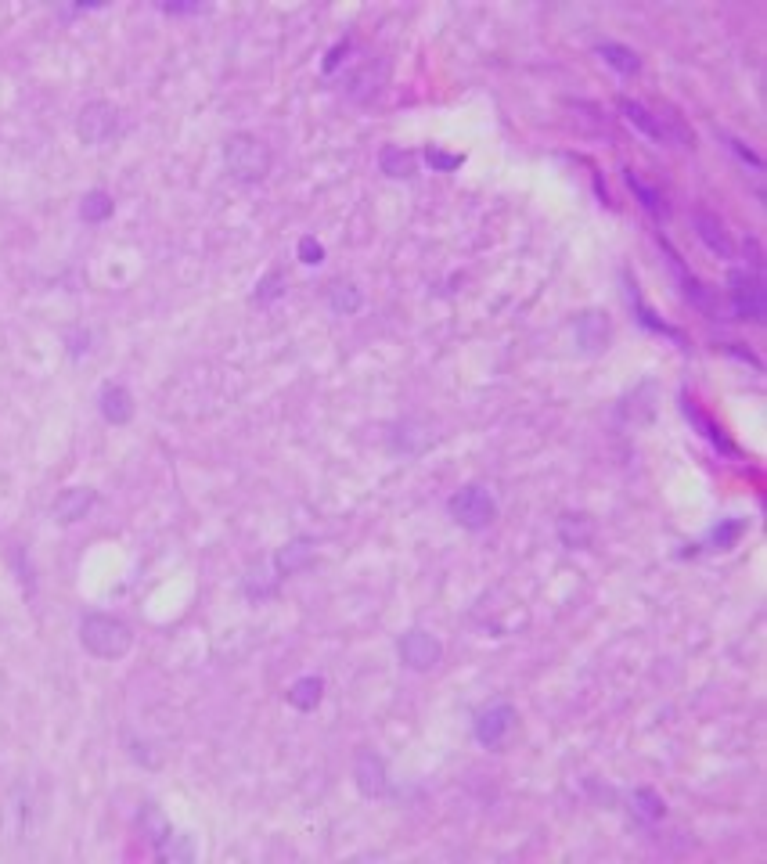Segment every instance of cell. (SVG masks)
<instances>
[{
	"label": "cell",
	"instance_id": "6da1fadb",
	"mask_svg": "<svg viewBox=\"0 0 767 864\" xmlns=\"http://www.w3.org/2000/svg\"><path fill=\"white\" fill-rule=\"evenodd\" d=\"M80 645L94 659H123L134 648V630L123 616H112V612H83Z\"/></svg>",
	"mask_w": 767,
	"mask_h": 864
},
{
	"label": "cell",
	"instance_id": "7a4b0ae2",
	"mask_svg": "<svg viewBox=\"0 0 767 864\" xmlns=\"http://www.w3.org/2000/svg\"><path fill=\"white\" fill-rule=\"evenodd\" d=\"M224 166L231 173V180H238L245 188H256V184H263V180L271 177L274 155L256 134L238 130V134H231L224 141Z\"/></svg>",
	"mask_w": 767,
	"mask_h": 864
},
{
	"label": "cell",
	"instance_id": "3957f363",
	"mask_svg": "<svg viewBox=\"0 0 767 864\" xmlns=\"http://www.w3.org/2000/svg\"><path fill=\"white\" fill-rule=\"evenodd\" d=\"M447 515L458 522L461 530L483 533L497 522V501L483 483H465L447 497Z\"/></svg>",
	"mask_w": 767,
	"mask_h": 864
},
{
	"label": "cell",
	"instance_id": "277c9868",
	"mask_svg": "<svg viewBox=\"0 0 767 864\" xmlns=\"http://www.w3.org/2000/svg\"><path fill=\"white\" fill-rule=\"evenodd\" d=\"M616 108H620V116L627 119V123L638 130V134L652 137V141L659 144H677V148H695V137L685 130V123L677 116H656V112H649V108L641 105V101H631V98H620L616 101Z\"/></svg>",
	"mask_w": 767,
	"mask_h": 864
},
{
	"label": "cell",
	"instance_id": "5b68a950",
	"mask_svg": "<svg viewBox=\"0 0 767 864\" xmlns=\"http://www.w3.org/2000/svg\"><path fill=\"white\" fill-rule=\"evenodd\" d=\"M728 303H731V314L739 317V321L764 324V317H767L764 274L749 267L728 270Z\"/></svg>",
	"mask_w": 767,
	"mask_h": 864
},
{
	"label": "cell",
	"instance_id": "8992f818",
	"mask_svg": "<svg viewBox=\"0 0 767 864\" xmlns=\"http://www.w3.org/2000/svg\"><path fill=\"white\" fill-rule=\"evenodd\" d=\"M515 728H519V710H515L508 699L487 702V706H479L476 717H472V738H476L483 749H490V753H501Z\"/></svg>",
	"mask_w": 767,
	"mask_h": 864
},
{
	"label": "cell",
	"instance_id": "52a82bcc",
	"mask_svg": "<svg viewBox=\"0 0 767 864\" xmlns=\"http://www.w3.org/2000/svg\"><path fill=\"white\" fill-rule=\"evenodd\" d=\"M119 130H123V112L105 98L87 101V105L80 108V116H76V137H80L87 148L109 144L112 137H119Z\"/></svg>",
	"mask_w": 767,
	"mask_h": 864
},
{
	"label": "cell",
	"instance_id": "ba28073f",
	"mask_svg": "<svg viewBox=\"0 0 767 864\" xmlns=\"http://www.w3.org/2000/svg\"><path fill=\"white\" fill-rule=\"evenodd\" d=\"M397 659H400V666L415 670V674H429L443 659V641L436 638V634H429V630L411 627L397 638Z\"/></svg>",
	"mask_w": 767,
	"mask_h": 864
},
{
	"label": "cell",
	"instance_id": "9c48e42d",
	"mask_svg": "<svg viewBox=\"0 0 767 864\" xmlns=\"http://www.w3.org/2000/svg\"><path fill=\"white\" fill-rule=\"evenodd\" d=\"M620 278H623V299H627V306H631V314H634V324L638 328H645L649 335H663V339L677 342L681 350H688V339L681 328H674V324H667L663 317H656V310H652L645 299H641L638 292V281L631 278V270H620Z\"/></svg>",
	"mask_w": 767,
	"mask_h": 864
},
{
	"label": "cell",
	"instance_id": "30bf717a",
	"mask_svg": "<svg viewBox=\"0 0 767 864\" xmlns=\"http://www.w3.org/2000/svg\"><path fill=\"white\" fill-rule=\"evenodd\" d=\"M659 249H663V256H667V267H670V274H674V281L681 285V296H685L695 310H703L706 317L717 314V296H713V288H706L703 281L695 278L692 270L685 267V260H681V252H677L663 234H659Z\"/></svg>",
	"mask_w": 767,
	"mask_h": 864
},
{
	"label": "cell",
	"instance_id": "8fae6325",
	"mask_svg": "<svg viewBox=\"0 0 767 864\" xmlns=\"http://www.w3.org/2000/svg\"><path fill=\"white\" fill-rule=\"evenodd\" d=\"M353 785L361 792L364 800H382L389 796V767H386V756H379L375 749L361 746L357 756H353Z\"/></svg>",
	"mask_w": 767,
	"mask_h": 864
},
{
	"label": "cell",
	"instance_id": "7c38bea8",
	"mask_svg": "<svg viewBox=\"0 0 767 864\" xmlns=\"http://www.w3.org/2000/svg\"><path fill=\"white\" fill-rule=\"evenodd\" d=\"M433 443H436V436L425 429L418 418H400V422H393L386 432V447L393 458H418V454H425Z\"/></svg>",
	"mask_w": 767,
	"mask_h": 864
},
{
	"label": "cell",
	"instance_id": "4fadbf2b",
	"mask_svg": "<svg viewBox=\"0 0 767 864\" xmlns=\"http://www.w3.org/2000/svg\"><path fill=\"white\" fill-rule=\"evenodd\" d=\"M317 562V540L307 537V533H299V537L285 540L271 558V569L278 573V580H289V576L303 573Z\"/></svg>",
	"mask_w": 767,
	"mask_h": 864
},
{
	"label": "cell",
	"instance_id": "5bb4252c",
	"mask_svg": "<svg viewBox=\"0 0 767 864\" xmlns=\"http://www.w3.org/2000/svg\"><path fill=\"white\" fill-rule=\"evenodd\" d=\"M98 411L109 425L123 429V425L134 422V414H137L134 393H130L123 382H105V386L98 389Z\"/></svg>",
	"mask_w": 767,
	"mask_h": 864
},
{
	"label": "cell",
	"instance_id": "9a60e30c",
	"mask_svg": "<svg viewBox=\"0 0 767 864\" xmlns=\"http://www.w3.org/2000/svg\"><path fill=\"white\" fill-rule=\"evenodd\" d=\"M94 504H98V490L94 486H69L51 504V519L58 526H73V522L87 519V512H91Z\"/></svg>",
	"mask_w": 767,
	"mask_h": 864
},
{
	"label": "cell",
	"instance_id": "2e32d148",
	"mask_svg": "<svg viewBox=\"0 0 767 864\" xmlns=\"http://www.w3.org/2000/svg\"><path fill=\"white\" fill-rule=\"evenodd\" d=\"M573 332H577L580 353L598 357V353L609 346V317H605L602 310H584V314H577V321H573Z\"/></svg>",
	"mask_w": 767,
	"mask_h": 864
},
{
	"label": "cell",
	"instance_id": "e0dca14e",
	"mask_svg": "<svg viewBox=\"0 0 767 864\" xmlns=\"http://www.w3.org/2000/svg\"><path fill=\"white\" fill-rule=\"evenodd\" d=\"M677 400H681V414H685L688 422H692L695 429H699V436H703V440H710L713 447L724 450V454H735V443L728 440V432H724L721 425L713 422L710 414H706L703 407L695 404V400H688V393H681V396H677Z\"/></svg>",
	"mask_w": 767,
	"mask_h": 864
},
{
	"label": "cell",
	"instance_id": "ac0fdd59",
	"mask_svg": "<svg viewBox=\"0 0 767 864\" xmlns=\"http://www.w3.org/2000/svg\"><path fill=\"white\" fill-rule=\"evenodd\" d=\"M559 540L566 551H587L595 540V522L584 512H562L559 515Z\"/></svg>",
	"mask_w": 767,
	"mask_h": 864
},
{
	"label": "cell",
	"instance_id": "d6986e66",
	"mask_svg": "<svg viewBox=\"0 0 767 864\" xmlns=\"http://www.w3.org/2000/svg\"><path fill=\"white\" fill-rule=\"evenodd\" d=\"M278 591H281V580L271 569V562H253V566L245 569L242 594L249 598V602H267V598H274Z\"/></svg>",
	"mask_w": 767,
	"mask_h": 864
},
{
	"label": "cell",
	"instance_id": "ffe728a7",
	"mask_svg": "<svg viewBox=\"0 0 767 864\" xmlns=\"http://www.w3.org/2000/svg\"><path fill=\"white\" fill-rule=\"evenodd\" d=\"M285 702L299 713H314L317 706L325 702V677H317V674L296 677V681L289 684V692H285Z\"/></svg>",
	"mask_w": 767,
	"mask_h": 864
},
{
	"label": "cell",
	"instance_id": "44dd1931",
	"mask_svg": "<svg viewBox=\"0 0 767 864\" xmlns=\"http://www.w3.org/2000/svg\"><path fill=\"white\" fill-rule=\"evenodd\" d=\"M325 303H328V310H332L335 317H353V314H361L364 292H361V285H357V281L335 278L332 285L325 288Z\"/></svg>",
	"mask_w": 767,
	"mask_h": 864
},
{
	"label": "cell",
	"instance_id": "7402d4cb",
	"mask_svg": "<svg viewBox=\"0 0 767 864\" xmlns=\"http://www.w3.org/2000/svg\"><path fill=\"white\" fill-rule=\"evenodd\" d=\"M695 234H699V242H703L713 256H721V260H731V256H735V245H731L728 231H724V224L713 213H695Z\"/></svg>",
	"mask_w": 767,
	"mask_h": 864
},
{
	"label": "cell",
	"instance_id": "603a6c76",
	"mask_svg": "<svg viewBox=\"0 0 767 864\" xmlns=\"http://www.w3.org/2000/svg\"><path fill=\"white\" fill-rule=\"evenodd\" d=\"M379 170L389 180H415L418 177V152H407L400 144H386L379 152Z\"/></svg>",
	"mask_w": 767,
	"mask_h": 864
},
{
	"label": "cell",
	"instance_id": "cb8c5ba5",
	"mask_svg": "<svg viewBox=\"0 0 767 864\" xmlns=\"http://www.w3.org/2000/svg\"><path fill=\"white\" fill-rule=\"evenodd\" d=\"M137 828H141V839H145L148 846H163V839L173 832V821L163 814V807L159 803H141V810H137Z\"/></svg>",
	"mask_w": 767,
	"mask_h": 864
},
{
	"label": "cell",
	"instance_id": "d4e9b609",
	"mask_svg": "<svg viewBox=\"0 0 767 864\" xmlns=\"http://www.w3.org/2000/svg\"><path fill=\"white\" fill-rule=\"evenodd\" d=\"M623 180H627V188H631L634 198L641 202V209H645L652 220H659V224H663V220L670 216V206H667V198H663V191L652 188V184H645V180H641L634 170H623Z\"/></svg>",
	"mask_w": 767,
	"mask_h": 864
},
{
	"label": "cell",
	"instance_id": "484cf974",
	"mask_svg": "<svg viewBox=\"0 0 767 864\" xmlns=\"http://www.w3.org/2000/svg\"><path fill=\"white\" fill-rule=\"evenodd\" d=\"M627 810H631V818L638 821V825L649 828V825H656V821H663L667 803L659 800L652 789H631L627 792Z\"/></svg>",
	"mask_w": 767,
	"mask_h": 864
},
{
	"label": "cell",
	"instance_id": "4316f807",
	"mask_svg": "<svg viewBox=\"0 0 767 864\" xmlns=\"http://www.w3.org/2000/svg\"><path fill=\"white\" fill-rule=\"evenodd\" d=\"M155 857H159V861H166V864H191L195 861V857H199V846H195V836H191V832H181V828H173L170 836L163 839V846H155L152 850Z\"/></svg>",
	"mask_w": 767,
	"mask_h": 864
},
{
	"label": "cell",
	"instance_id": "83f0119b",
	"mask_svg": "<svg viewBox=\"0 0 767 864\" xmlns=\"http://www.w3.org/2000/svg\"><path fill=\"white\" fill-rule=\"evenodd\" d=\"M595 54L602 58L609 69H616L620 76H638L641 72V58L638 51H631V47H623L616 44V40H598L595 44Z\"/></svg>",
	"mask_w": 767,
	"mask_h": 864
},
{
	"label": "cell",
	"instance_id": "f1b7e54d",
	"mask_svg": "<svg viewBox=\"0 0 767 864\" xmlns=\"http://www.w3.org/2000/svg\"><path fill=\"white\" fill-rule=\"evenodd\" d=\"M749 522L739 519V515H731V519H721L717 526H713L710 533L703 537V544H695V548H706V551H731L735 544H739V537L746 533Z\"/></svg>",
	"mask_w": 767,
	"mask_h": 864
},
{
	"label": "cell",
	"instance_id": "f546056e",
	"mask_svg": "<svg viewBox=\"0 0 767 864\" xmlns=\"http://www.w3.org/2000/svg\"><path fill=\"white\" fill-rule=\"evenodd\" d=\"M112 213H116V198H112L105 188H91L80 198L83 224H105V220H112Z\"/></svg>",
	"mask_w": 767,
	"mask_h": 864
},
{
	"label": "cell",
	"instance_id": "4dcf8cb0",
	"mask_svg": "<svg viewBox=\"0 0 767 864\" xmlns=\"http://www.w3.org/2000/svg\"><path fill=\"white\" fill-rule=\"evenodd\" d=\"M379 83H382V76H375V65H368V69H361V72H350L346 94H350V101H371L379 94Z\"/></svg>",
	"mask_w": 767,
	"mask_h": 864
},
{
	"label": "cell",
	"instance_id": "1f68e13d",
	"mask_svg": "<svg viewBox=\"0 0 767 864\" xmlns=\"http://www.w3.org/2000/svg\"><path fill=\"white\" fill-rule=\"evenodd\" d=\"M285 288H289V281H285V274L281 270H267L260 281H256V292H253V303L256 306H271L278 303L281 296H285Z\"/></svg>",
	"mask_w": 767,
	"mask_h": 864
},
{
	"label": "cell",
	"instance_id": "d6a6232c",
	"mask_svg": "<svg viewBox=\"0 0 767 864\" xmlns=\"http://www.w3.org/2000/svg\"><path fill=\"white\" fill-rule=\"evenodd\" d=\"M418 159L429 162V166H433V173H454V170H461V166H465V155L443 152L440 144H425Z\"/></svg>",
	"mask_w": 767,
	"mask_h": 864
},
{
	"label": "cell",
	"instance_id": "836d02e7",
	"mask_svg": "<svg viewBox=\"0 0 767 864\" xmlns=\"http://www.w3.org/2000/svg\"><path fill=\"white\" fill-rule=\"evenodd\" d=\"M717 141H724V148H728V152L735 155V159H739L746 170H753V177H760V173H764V162H760V155L749 152L739 137H731V134H724V130H717Z\"/></svg>",
	"mask_w": 767,
	"mask_h": 864
},
{
	"label": "cell",
	"instance_id": "e575fe53",
	"mask_svg": "<svg viewBox=\"0 0 767 864\" xmlns=\"http://www.w3.org/2000/svg\"><path fill=\"white\" fill-rule=\"evenodd\" d=\"M296 256H299V263H307V267H321V263H325V245L317 242L314 234H303L296 245Z\"/></svg>",
	"mask_w": 767,
	"mask_h": 864
},
{
	"label": "cell",
	"instance_id": "d590c367",
	"mask_svg": "<svg viewBox=\"0 0 767 864\" xmlns=\"http://www.w3.org/2000/svg\"><path fill=\"white\" fill-rule=\"evenodd\" d=\"M350 51H353V40H350V36H343V40H339V44H335L332 51L325 54V62H321V72H325V76H335V72L343 69L346 58H350Z\"/></svg>",
	"mask_w": 767,
	"mask_h": 864
},
{
	"label": "cell",
	"instance_id": "8d00e7d4",
	"mask_svg": "<svg viewBox=\"0 0 767 864\" xmlns=\"http://www.w3.org/2000/svg\"><path fill=\"white\" fill-rule=\"evenodd\" d=\"M155 8L163 11V15H170V18H184V15H206L209 11V4H202V0H195V4H184V0H163V4H155Z\"/></svg>",
	"mask_w": 767,
	"mask_h": 864
},
{
	"label": "cell",
	"instance_id": "74e56055",
	"mask_svg": "<svg viewBox=\"0 0 767 864\" xmlns=\"http://www.w3.org/2000/svg\"><path fill=\"white\" fill-rule=\"evenodd\" d=\"M65 342H69V357L73 360H83L91 353V332H87V328H69V332H65Z\"/></svg>",
	"mask_w": 767,
	"mask_h": 864
},
{
	"label": "cell",
	"instance_id": "f35d334b",
	"mask_svg": "<svg viewBox=\"0 0 767 864\" xmlns=\"http://www.w3.org/2000/svg\"><path fill=\"white\" fill-rule=\"evenodd\" d=\"M105 4H76V8H58L62 18H73V15H83V11H101Z\"/></svg>",
	"mask_w": 767,
	"mask_h": 864
}]
</instances>
